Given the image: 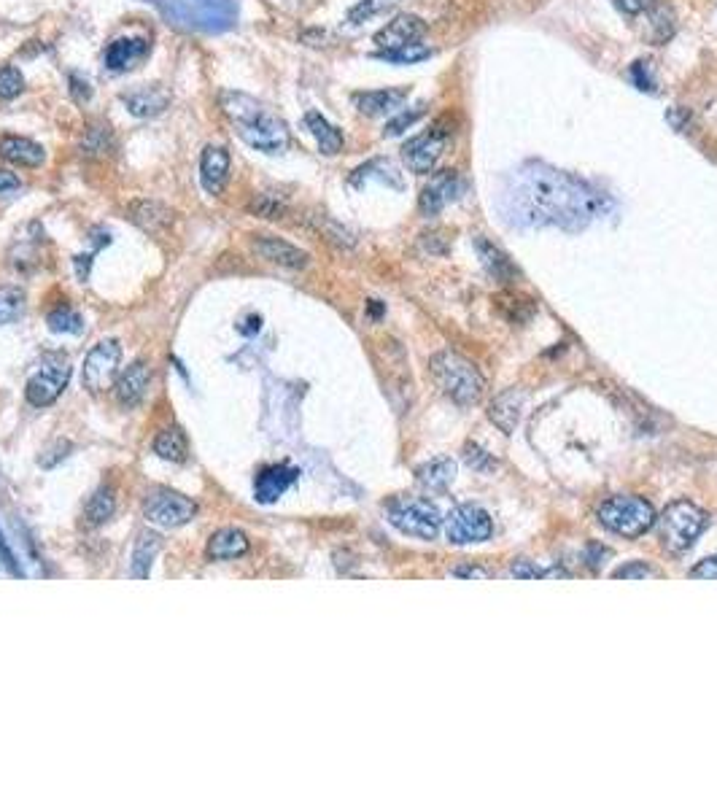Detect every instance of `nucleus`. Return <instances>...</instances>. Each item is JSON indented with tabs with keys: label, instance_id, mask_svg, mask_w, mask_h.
I'll use <instances>...</instances> for the list:
<instances>
[{
	"label": "nucleus",
	"instance_id": "1",
	"mask_svg": "<svg viewBox=\"0 0 717 809\" xmlns=\"http://www.w3.org/2000/svg\"><path fill=\"white\" fill-rule=\"evenodd\" d=\"M510 205L521 224L580 227L596 214L599 197L580 178L548 165H526L515 178Z\"/></svg>",
	"mask_w": 717,
	"mask_h": 809
},
{
	"label": "nucleus",
	"instance_id": "2",
	"mask_svg": "<svg viewBox=\"0 0 717 809\" xmlns=\"http://www.w3.org/2000/svg\"><path fill=\"white\" fill-rule=\"evenodd\" d=\"M222 111L230 119L235 133L262 154H284L289 149V127L265 103L246 92H222Z\"/></svg>",
	"mask_w": 717,
	"mask_h": 809
},
{
	"label": "nucleus",
	"instance_id": "3",
	"mask_svg": "<svg viewBox=\"0 0 717 809\" xmlns=\"http://www.w3.org/2000/svg\"><path fill=\"white\" fill-rule=\"evenodd\" d=\"M432 378L437 383V389L453 400L456 405H478L480 397L486 394V378L480 373L478 367L472 365L467 356L456 354V351H440L432 356L429 362Z\"/></svg>",
	"mask_w": 717,
	"mask_h": 809
},
{
	"label": "nucleus",
	"instance_id": "4",
	"mask_svg": "<svg viewBox=\"0 0 717 809\" xmlns=\"http://www.w3.org/2000/svg\"><path fill=\"white\" fill-rule=\"evenodd\" d=\"M599 524L618 537H639L656 524V510L642 497L618 494L599 505Z\"/></svg>",
	"mask_w": 717,
	"mask_h": 809
},
{
	"label": "nucleus",
	"instance_id": "5",
	"mask_svg": "<svg viewBox=\"0 0 717 809\" xmlns=\"http://www.w3.org/2000/svg\"><path fill=\"white\" fill-rule=\"evenodd\" d=\"M709 526V516L701 510L699 505L693 502H674L664 510V516L658 521V529H661V540H664L666 551L672 553H682L688 551L696 540L701 537V532Z\"/></svg>",
	"mask_w": 717,
	"mask_h": 809
},
{
	"label": "nucleus",
	"instance_id": "6",
	"mask_svg": "<svg viewBox=\"0 0 717 809\" xmlns=\"http://www.w3.org/2000/svg\"><path fill=\"white\" fill-rule=\"evenodd\" d=\"M389 521L402 534H410L418 540H434L443 524L440 510L429 499H399L389 507Z\"/></svg>",
	"mask_w": 717,
	"mask_h": 809
},
{
	"label": "nucleus",
	"instance_id": "7",
	"mask_svg": "<svg viewBox=\"0 0 717 809\" xmlns=\"http://www.w3.org/2000/svg\"><path fill=\"white\" fill-rule=\"evenodd\" d=\"M448 135H451V130L445 127L443 119V122H434L426 133L410 138V141L402 146V162L408 165L410 173H421V176H424V173H432L437 160H440V154H443Z\"/></svg>",
	"mask_w": 717,
	"mask_h": 809
},
{
	"label": "nucleus",
	"instance_id": "8",
	"mask_svg": "<svg viewBox=\"0 0 717 809\" xmlns=\"http://www.w3.org/2000/svg\"><path fill=\"white\" fill-rule=\"evenodd\" d=\"M491 532H494V524L486 510L478 505L453 507L451 516L445 518V534L453 545L486 543Z\"/></svg>",
	"mask_w": 717,
	"mask_h": 809
},
{
	"label": "nucleus",
	"instance_id": "9",
	"mask_svg": "<svg viewBox=\"0 0 717 809\" xmlns=\"http://www.w3.org/2000/svg\"><path fill=\"white\" fill-rule=\"evenodd\" d=\"M119 359H122V346L116 340H103L92 348L84 359V373L81 383L87 386L92 394H100L111 386L116 370H119Z\"/></svg>",
	"mask_w": 717,
	"mask_h": 809
},
{
	"label": "nucleus",
	"instance_id": "10",
	"mask_svg": "<svg viewBox=\"0 0 717 809\" xmlns=\"http://www.w3.org/2000/svg\"><path fill=\"white\" fill-rule=\"evenodd\" d=\"M143 513L149 518V524L162 526V529H178V526L189 524L195 518L197 507L192 499L173 494V491H157L146 499Z\"/></svg>",
	"mask_w": 717,
	"mask_h": 809
},
{
	"label": "nucleus",
	"instance_id": "11",
	"mask_svg": "<svg viewBox=\"0 0 717 809\" xmlns=\"http://www.w3.org/2000/svg\"><path fill=\"white\" fill-rule=\"evenodd\" d=\"M464 189H467V184L456 170H437L429 178V184L421 189L418 211L424 216H440L445 211V205L456 203Z\"/></svg>",
	"mask_w": 717,
	"mask_h": 809
},
{
	"label": "nucleus",
	"instance_id": "12",
	"mask_svg": "<svg viewBox=\"0 0 717 809\" xmlns=\"http://www.w3.org/2000/svg\"><path fill=\"white\" fill-rule=\"evenodd\" d=\"M429 33V25L416 14H399L375 33V46L381 52H394V49H405V46L421 44Z\"/></svg>",
	"mask_w": 717,
	"mask_h": 809
},
{
	"label": "nucleus",
	"instance_id": "13",
	"mask_svg": "<svg viewBox=\"0 0 717 809\" xmlns=\"http://www.w3.org/2000/svg\"><path fill=\"white\" fill-rule=\"evenodd\" d=\"M68 378H71V367L68 365L46 367V370H41L38 375H33L30 383H27V389H25L27 402H30V405H36V408H46V405H52V402L62 394V389L68 386Z\"/></svg>",
	"mask_w": 717,
	"mask_h": 809
},
{
	"label": "nucleus",
	"instance_id": "14",
	"mask_svg": "<svg viewBox=\"0 0 717 809\" xmlns=\"http://www.w3.org/2000/svg\"><path fill=\"white\" fill-rule=\"evenodd\" d=\"M119 100L138 119H151V116H160L170 106V92L160 84H141V87L122 92Z\"/></svg>",
	"mask_w": 717,
	"mask_h": 809
},
{
	"label": "nucleus",
	"instance_id": "15",
	"mask_svg": "<svg viewBox=\"0 0 717 809\" xmlns=\"http://www.w3.org/2000/svg\"><path fill=\"white\" fill-rule=\"evenodd\" d=\"M251 246H254V251H257L265 262H273V265L278 267H289V270H302V267H308L310 262V257L305 251L292 246V243L281 241V238H273V235H254Z\"/></svg>",
	"mask_w": 717,
	"mask_h": 809
},
{
	"label": "nucleus",
	"instance_id": "16",
	"mask_svg": "<svg viewBox=\"0 0 717 809\" xmlns=\"http://www.w3.org/2000/svg\"><path fill=\"white\" fill-rule=\"evenodd\" d=\"M230 152L224 146H205L200 157V181L208 195H222L230 181Z\"/></svg>",
	"mask_w": 717,
	"mask_h": 809
},
{
	"label": "nucleus",
	"instance_id": "17",
	"mask_svg": "<svg viewBox=\"0 0 717 809\" xmlns=\"http://www.w3.org/2000/svg\"><path fill=\"white\" fill-rule=\"evenodd\" d=\"M410 87H394V89H370V92H354L351 100L364 116H386L391 111H399L402 103L408 100Z\"/></svg>",
	"mask_w": 717,
	"mask_h": 809
},
{
	"label": "nucleus",
	"instance_id": "18",
	"mask_svg": "<svg viewBox=\"0 0 717 809\" xmlns=\"http://www.w3.org/2000/svg\"><path fill=\"white\" fill-rule=\"evenodd\" d=\"M0 160L19 165V168H38L44 165V146L30 141L25 135H0Z\"/></svg>",
	"mask_w": 717,
	"mask_h": 809
},
{
	"label": "nucleus",
	"instance_id": "19",
	"mask_svg": "<svg viewBox=\"0 0 717 809\" xmlns=\"http://www.w3.org/2000/svg\"><path fill=\"white\" fill-rule=\"evenodd\" d=\"M149 381H151L149 365H146V362H133V365L119 375V381L114 383V394L116 400H119V405H124V408H135V405L146 397Z\"/></svg>",
	"mask_w": 717,
	"mask_h": 809
},
{
	"label": "nucleus",
	"instance_id": "20",
	"mask_svg": "<svg viewBox=\"0 0 717 809\" xmlns=\"http://www.w3.org/2000/svg\"><path fill=\"white\" fill-rule=\"evenodd\" d=\"M297 478H300V472L294 470V467H286V464H270L265 470H259L257 481H254V494H257L259 502L270 505V502H275V499L281 497Z\"/></svg>",
	"mask_w": 717,
	"mask_h": 809
},
{
	"label": "nucleus",
	"instance_id": "21",
	"mask_svg": "<svg viewBox=\"0 0 717 809\" xmlns=\"http://www.w3.org/2000/svg\"><path fill=\"white\" fill-rule=\"evenodd\" d=\"M127 214L133 219V224H138L149 235H162L173 224V211L160 200H135L127 205Z\"/></svg>",
	"mask_w": 717,
	"mask_h": 809
},
{
	"label": "nucleus",
	"instance_id": "22",
	"mask_svg": "<svg viewBox=\"0 0 717 809\" xmlns=\"http://www.w3.org/2000/svg\"><path fill=\"white\" fill-rule=\"evenodd\" d=\"M149 54V41L146 38H116L106 49V65L111 71H130Z\"/></svg>",
	"mask_w": 717,
	"mask_h": 809
},
{
	"label": "nucleus",
	"instance_id": "23",
	"mask_svg": "<svg viewBox=\"0 0 717 809\" xmlns=\"http://www.w3.org/2000/svg\"><path fill=\"white\" fill-rule=\"evenodd\" d=\"M248 553V537L235 526H227V529H219L208 540V556L213 561H230V559H240Z\"/></svg>",
	"mask_w": 717,
	"mask_h": 809
},
{
	"label": "nucleus",
	"instance_id": "24",
	"mask_svg": "<svg viewBox=\"0 0 717 809\" xmlns=\"http://www.w3.org/2000/svg\"><path fill=\"white\" fill-rule=\"evenodd\" d=\"M521 408H523V394L513 389V392L499 394V397L488 405V418H491L502 432L510 435V432L518 427V421H521Z\"/></svg>",
	"mask_w": 717,
	"mask_h": 809
},
{
	"label": "nucleus",
	"instance_id": "25",
	"mask_svg": "<svg viewBox=\"0 0 717 809\" xmlns=\"http://www.w3.org/2000/svg\"><path fill=\"white\" fill-rule=\"evenodd\" d=\"M79 149L87 160H106L108 154L116 149L111 127H108L106 122H92V125L84 130V135H81Z\"/></svg>",
	"mask_w": 717,
	"mask_h": 809
},
{
	"label": "nucleus",
	"instance_id": "26",
	"mask_svg": "<svg viewBox=\"0 0 717 809\" xmlns=\"http://www.w3.org/2000/svg\"><path fill=\"white\" fill-rule=\"evenodd\" d=\"M305 127H308L310 135H313L316 143H319L321 154L332 157V154L343 152V143H346L343 141V133H340L335 125H329L319 111H308V114H305Z\"/></svg>",
	"mask_w": 717,
	"mask_h": 809
},
{
	"label": "nucleus",
	"instance_id": "27",
	"mask_svg": "<svg viewBox=\"0 0 717 809\" xmlns=\"http://www.w3.org/2000/svg\"><path fill=\"white\" fill-rule=\"evenodd\" d=\"M162 548V537L154 532H141L138 540H135L133 548V567H130V575L135 580H146L151 572V564L157 559V553Z\"/></svg>",
	"mask_w": 717,
	"mask_h": 809
},
{
	"label": "nucleus",
	"instance_id": "28",
	"mask_svg": "<svg viewBox=\"0 0 717 809\" xmlns=\"http://www.w3.org/2000/svg\"><path fill=\"white\" fill-rule=\"evenodd\" d=\"M475 249H478L483 267H486L488 273H491L494 278H499V281H510V278L518 276V270H515L513 262H510L502 251L496 249L494 243L488 241V238L478 235V238H475Z\"/></svg>",
	"mask_w": 717,
	"mask_h": 809
},
{
	"label": "nucleus",
	"instance_id": "29",
	"mask_svg": "<svg viewBox=\"0 0 717 809\" xmlns=\"http://www.w3.org/2000/svg\"><path fill=\"white\" fill-rule=\"evenodd\" d=\"M154 454L162 456L165 462H184L189 456V440L178 427L162 429L154 440Z\"/></svg>",
	"mask_w": 717,
	"mask_h": 809
},
{
	"label": "nucleus",
	"instance_id": "30",
	"mask_svg": "<svg viewBox=\"0 0 717 809\" xmlns=\"http://www.w3.org/2000/svg\"><path fill=\"white\" fill-rule=\"evenodd\" d=\"M647 14H650V22H647V38H650L653 44H666V41L674 36V30H677V19H674L672 9H669V6H658L656 3Z\"/></svg>",
	"mask_w": 717,
	"mask_h": 809
},
{
	"label": "nucleus",
	"instance_id": "31",
	"mask_svg": "<svg viewBox=\"0 0 717 809\" xmlns=\"http://www.w3.org/2000/svg\"><path fill=\"white\" fill-rule=\"evenodd\" d=\"M453 478H456V464L448 462V459H437V462L424 464V467L418 470V481L424 483L426 489L437 491L448 489L453 483Z\"/></svg>",
	"mask_w": 717,
	"mask_h": 809
},
{
	"label": "nucleus",
	"instance_id": "32",
	"mask_svg": "<svg viewBox=\"0 0 717 809\" xmlns=\"http://www.w3.org/2000/svg\"><path fill=\"white\" fill-rule=\"evenodd\" d=\"M116 510V497L111 489H98L92 497H89L87 507H84V518H87L89 526H100L106 524L108 518L114 516Z\"/></svg>",
	"mask_w": 717,
	"mask_h": 809
},
{
	"label": "nucleus",
	"instance_id": "33",
	"mask_svg": "<svg viewBox=\"0 0 717 809\" xmlns=\"http://www.w3.org/2000/svg\"><path fill=\"white\" fill-rule=\"evenodd\" d=\"M25 311V292L19 286L0 284V324L17 321Z\"/></svg>",
	"mask_w": 717,
	"mask_h": 809
},
{
	"label": "nucleus",
	"instance_id": "34",
	"mask_svg": "<svg viewBox=\"0 0 717 809\" xmlns=\"http://www.w3.org/2000/svg\"><path fill=\"white\" fill-rule=\"evenodd\" d=\"M286 211H289V205H286V200H281V197L275 195H257L251 203H248V214L259 216V219H270V222H278V219H284Z\"/></svg>",
	"mask_w": 717,
	"mask_h": 809
},
{
	"label": "nucleus",
	"instance_id": "35",
	"mask_svg": "<svg viewBox=\"0 0 717 809\" xmlns=\"http://www.w3.org/2000/svg\"><path fill=\"white\" fill-rule=\"evenodd\" d=\"M397 3H402V0H359L354 9L348 11V22H351V25H362V22H367V19L378 17V14H383V11L394 9Z\"/></svg>",
	"mask_w": 717,
	"mask_h": 809
},
{
	"label": "nucleus",
	"instance_id": "36",
	"mask_svg": "<svg viewBox=\"0 0 717 809\" xmlns=\"http://www.w3.org/2000/svg\"><path fill=\"white\" fill-rule=\"evenodd\" d=\"M46 321H49V329H52V332H62V335H79L81 324H84L79 313L71 311V308H65V305L49 313V319Z\"/></svg>",
	"mask_w": 717,
	"mask_h": 809
},
{
	"label": "nucleus",
	"instance_id": "37",
	"mask_svg": "<svg viewBox=\"0 0 717 809\" xmlns=\"http://www.w3.org/2000/svg\"><path fill=\"white\" fill-rule=\"evenodd\" d=\"M25 89V79L22 73L14 65H3L0 68V100H14L17 95H22Z\"/></svg>",
	"mask_w": 717,
	"mask_h": 809
},
{
	"label": "nucleus",
	"instance_id": "38",
	"mask_svg": "<svg viewBox=\"0 0 717 809\" xmlns=\"http://www.w3.org/2000/svg\"><path fill=\"white\" fill-rule=\"evenodd\" d=\"M629 79H631V84H634L637 89H642V92H658L656 73H653V65L647 63V60H637V63H631Z\"/></svg>",
	"mask_w": 717,
	"mask_h": 809
},
{
	"label": "nucleus",
	"instance_id": "39",
	"mask_svg": "<svg viewBox=\"0 0 717 809\" xmlns=\"http://www.w3.org/2000/svg\"><path fill=\"white\" fill-rule=\"evenodd\" d=\"M429 49L421 44H413V46H405V49H394V52H381L383 60H389V63H418V60H426L429 57Z\"/></svg>",
	"mask_w": 717,
	"mask_h": 809
},
{
	"label": "nucleus",
	"instance_id": "40",
	"mask_svg": "<svg viewBox=\"0 0 717 809\" xmlns=\"http://www.w3.org/2000/svg\"><path fill=\"white\" fill-rule=\"evenodd\" d=\"M615 578L620 580H647V578H658V572L653 567H647L642 561H631L626 567L615 569Z\"/></svg>",
	"mask_w": 717,
	"mask_h": 809
},
{
	"label": "nucleus",
	"instance_id": "41",
	"mask_svg": "<svg viewBox=\"0 0 717 809\" xmlns=\"http://www.w3.org/2000/svg\"><path fill=\"white\" fill-rule=\"evenodd\" d=\"M464 459H467V464H470L472 470H480V472L496 470L494 459H491L483 448H478V445H472V443L467 445V448H464Z\"/></svg>",
	"mask_w": 717,
	"mask_h": 809
},
{
	"label": "nucleus",
	"instance_id": "42",
	"mask_svg": "<svg viewBox=\"0 0 717 809\" xmlns=\"http://www.w3.org/2000/svg\"><path fill=\"white\" fill-rule=\"evenodd\" d=\"M421 116H424V108H418V111H405V114L394 116L389 125H386V133H383V135H386V138H394V135L405 133V130H408V127L413 125V122H418V119H421Z\"/></svg>",
	"mask_w": 717,
	"mask_h": 809
},
{
	"label": "nucleus",
	"instance_id": "43",
	"mask_svg": "<svg viewBox=\"0 0 717 809\" xmlns=\"http://www.w3.org/2000/svg\"><path fill=\"white\" fill-rule=\"evenodd\" d=\"M612 3H615V9H618L620 14H626V17H639V14H645V11H650L656 6V0H612Z\"/></svg>",
	"mask_w": 717,
	"mask_h": 809
},
{
	"label": "nucleus",
	"instance_id": "44",
	"mask_svg": "<svg viewBox=\"0 0 717 809\" xmlns=\"http://www.w3.org/2000/svg\"><path fill=\"white\" fill-rule=\"evenodd\" d=\"M513 578L518 580H540L548 578V572L540 567H534L532 561H515L513 564Z\"/></svg>",
	"mask_w": 717,
	"mask_h": 809
},
{
	"label": "nucleus",
	"instance_id": "45",
	"mask_svg": "<svg viewBox=\"0 0 717 809\" xmlns=\"http://www.w3.org/2000/svg\"><path fill=\"white\" fill-rule=\"evenodd\" d=\"M688 575H691V578H696V580H717V556H715V559L699 561V564H696V567H693L691 572H688Z\"/></svg>",
	"mask_w": 717,
	"mask_h": 809
},
{
	"label": "nucleus",
	"instance_id": "46",
	"mask_svg": "<svg viewBox=\"0 0 717 809\" xmlns=\"http://www.w3.org/2000/svg\"><path fill=\"white\" fill-rule=\"evenodd\" d=\"M71 95L76 103H87L89 98H92V87H89V81L79 79L76 73L71 76Z\"/></svg>",
	"mask_w": 717,
	"mask_h": 809
},
{
	"label": "nucleus",
	"instance_id": "47",
	"mask_svg": "<svg viewBox=\"0 0 717 809\" xmlns=\"http://www.w3.org/2000/svg\"><path fill=\"white\" fill-rule=\"evenodd\" d=\"M688 119H691V111H688V108H672V111L666 114V122H669L674 130H685Z\"/></svg>",
	"mask_w": 717,
	"mask_h": 809
},
{
	"label": "nucleus",
	"instance_id": "48",
	"mask_svg": "<svg viewBox=\"0 0 717 809\" xmlns=\"http://www.w3.org/2000/svg\"><path fill=\"white\" fill-rule=\"evenodd\" d=\"M453 578H475V580H480V578H491V572H488V569H483V567H456L451 572Z\"/></svg>",
	"mask_w": 717,
	"mask_h": 809
},
{
	"label": "nucleus",
	"instance_id": "49",
	"mask_svg": "<svg viewBox=\"0 0 717 809\" xmlns=\"http://www.w3.org/2000/svg\"><path fill=\"white\" fill-rule=\"evenodd\" d=\"M19 189V178L11 173V170H3L0 168V195H6V192H17Z\"/></svg>",
	"mask_w": 717,
	"mask_h": 809
}]
</instances>
